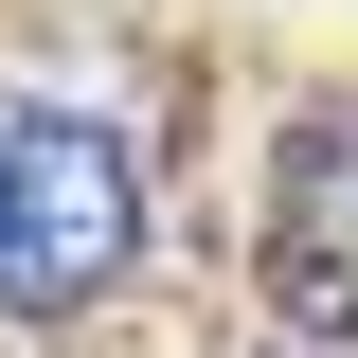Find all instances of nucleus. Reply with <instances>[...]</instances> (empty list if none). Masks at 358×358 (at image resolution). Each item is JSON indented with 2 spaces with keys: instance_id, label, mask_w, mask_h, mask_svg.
I'll use <instances>...</instances> for the list:
<instances>
[{
  "instance_id": "obj_1",
  "label": "nucleus",
  "mask_w": 358,
  "mask_h": 358,
  "mask_svg": "<svg viewBox=\"0 0 358 358\" xmlns=\"http://www.w3.org/2000/svg\"><path fill=\"white\" fill-rule=\"evenodd\" d=\"M143 251V162L90 108H0V305L54 322Z\"/></svg>"
},
{
  "instance_id": "obj_2",
  "label": "nucleus",
  "mask_w": 358,
  "mask_h": 358,
  "mask_svg": "<svg viewBox=\"0 0 358 358\" xmlns=\"http://www.w3.org/2000/svg\"><path fill=\"white\" fill-rule=\"evenodd\" d=\"M268 268H287L305 341H341V358H358V108H322V126L287 143V197H268Z\"/></svg>"
}]
</instances>
